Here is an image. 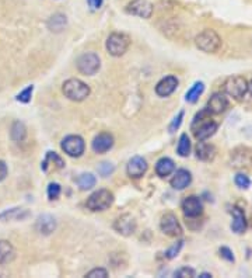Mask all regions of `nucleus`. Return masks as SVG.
Segmentation results:
<instances>
[{
  "label": "nucleus",
  "instance_id": "f257e3e1",
  "mask_svg": "<svg viewBox=\"0 0 252 278\" xmlns=\"http://www.w3.org/2000/svg\"><path fill=\"white\" fill-rule=\"evenodd\" d=\"M219 125L210 120V111L203 108L201 113H198L192 123V131L198 140H206L213 137L217 131Z\"/></svg>",
  "mask_w": 252,
  "mask_h": 278
},
{
  "label": "nucleus",
  "instance_id": "f03ea898",
  "mask_svg": "<svg viewBox=\"0 0 252 278\" xmlns=\"http://www.w3.org/2000/svg\"><path fill=\"white\" fill-rule=\"evenodd\" d=\"M63 94L72 101H83L90 96V87L80 79H69L63 83Z\"/></svg>",
  "mask_w": 252,
  "mask_h": 278
},
{
  "label": "nucleus",
  "instance_id": "7ed1b4c3",
  "mask_svg": "<svg viewBox=\"0 0 252 278\" xmlns=\"http://www.w3.org/2000/svg\"><path fill=\"white\" fill-rule=\"evenodd\" d=\"M114 203V194L109 190H98L96 193H93L91 196L87 198V208L97 212V211H105L108 209Z\"/></svg>",
  "mask_w": 252,
  "mask_h": 278
},
{
  "label": "nucleus",
  "instance_id": "20e7f679",
  "mask_svg": "<svg viewBox=\"0 0 252 278\" xmlns=\"http://www.w3.org/2000/svg\"><path fill=\"white\" fill-rule=\"evenodd\" d=\"M195 41L198 48L202 49L203 52H207V54H214L221 47V40H220L217 33L213 31V30H204V31H202V33L196 37Z\"/></svg>",
  "mask_w": 252,
  "mask_h": 278
},
{
  "label": "nucleus",
  "instance_id": "39448f33",
  "mask_svg": "<svg viewBox=\"0 0 252 278\" xmlns=\"http://www.w3.org/2000/svg\"><path fill=\"white\" fill-rule=\"evenodd\" d=\"M223 86H224V91L228 96L236 98V100L244 98L247 91H248V82L243 76H230Z\"/></svg>",
  "mask_w": 252,
  "mask_h": 278
},
{
  "label": "nucleus",
  "instance_id": "423d86ee",
  "mask_svg": "<svg viewBox=\"0 0 252 278\" xmlns=\"http://www.w3.org/2000/svg\"><path fill=\"white\" fill-rule=\"evenodd\" d=\"M129 37L125 34L114 33L111 34L106 40V51L112 57H122L123 54L129 48Z\"/></svg>",
  "mask_w": 252,
  "mask_h": 278
},
{
  "label": "nucleus",
  "instance_id": "0eeeda50",
  "mask_svg": "<svg viewBox=\"0 0 252 278\" xmlns=\"http://www.w3.org/2000/svg\"><path fill=\"white\" fill-rule=\"evenodd\" d=\"M101 66V62H100V58L96 54H83L82 57L77 59V69L79 72L83 74H87V76H91V74H96L98 72Z\"/></svg>",
  "mask_w": 252,
  "mask_h": 278
},
{
  "label": "nucleus",
  "instance_id": "6e6552de",
  "mask_svg": "<svg viewBox=\"0 0 252 278\" xmlns=\"http://www.w3.org/2000/svg\"><path fill=\"white\" fill-rule=\"evenodd\" d=\"M84 140L79 135H69L62 140V149L66 155L72 157H79L84 153Z\"/></svg>",
  "mask_w": 252,
  "mask_h": 278
},
{
  "label": "nucleus",
  "instance_id": "1a4fd4ad",
  "mask_svg": "<svg viewBox=\"0 0 252 278\" xmlns=\"http://www.w3.org/2000/svg\"><path fill=\"white\" fill-rule=\"evenodd\" d=\"M126 11L142 18H150L153 14V4L149 0H132L126 6Z\"/></svg>",
  "mask_w": 252,
  "mask_h": 278
},
{
  "label": "nucleus",
  "instance_id": "9d476101",
  "mask_svg": "<svg viewBox=\"0 0 252 278\" xmlns=\"http://www.w3.org/2000/svg\"><path fill=\"white\" fill-rule=\"evenodd\" d=\"M114 228L118 233H121L123 236H130V235H133L135 230H136V221H135V218H133L132 215L125 213V215L119 216V218L115 221Z\"/></svg>",
  "mask_w": 252,
  "mask_h": 278
},
{
  "label": "nucleus",
  "instance_id": "9b49d317",
  "mask_svg": "<svg viewBox=\"0 0 252 278\" xmlns=\"http://www.w3.org/2000/svg\"><path fill=\"white\" fill-rule=\"evenodd\" d=\"M182 211L187 218H196L203 211V205L201 198L196 196H189L182 203Z\"/></svg>",
  "mask_w": 252,
  "mask_h": 278
},
{
  "label": "nucleus",
  "instance_id": "f8f14e48",
  "mask_svg": "<svg viewBox=\"0 0 252 278\" xmlns=\"http://www.w3.org/2000/svg\"><path fill=\"white\" fill-rule=\"evenodd\" d=\"M160 226H161V230H163L164 233L168 235V236L177 237L182 235V228H181V225H179L177 216L172 215V213L164 215L163 219H161V223H160Z\"/></svg>",
  "mask_w": 252,
  "mask_h": 278
},
{
  "label": "nucleus",
  "instance_id": "ddd939ff",
  "mask_svg": "<svg viewBox=\"0 0 252 278\" xmlns=\"http://www.w3.org/2000/svg\"><path fill=\"white\" fill-rule=\"evenodd\" d=\"M126 172H128V176L132 179H139L147 172V162L140 156H135L129 160Z\"/></svg>",
  "mask_w": 252,
  "mask_h": 278
},
{
  "label": "nucleus",
  "instance_id": "4468645a",
  "mask_svg": "<svg viewBox=\"0 0 252 278\" xmlns=\"http://www.w3.org/2000/svg\"><path fill=\"white\" fill-rule=\"evenodd\" d=\"M177 87H178V79L175 76H167V77H164L163 80L157 83L155 93L160 97H168L170 94H172L174 91L177 90Z\"/></svg>",
  "mask_w": 252,
  "mask_h": 278
},
{
  "label": "nucleus",
  "instance_id": "2eb2a0df",
  "mask_svg": "<svg viewBox=\"0 0 252 278\" xmlns=\"http://www.w3.org/2000/svg\"><path fill=\"white\" fill-rule=\"evenodd\" d=\"M228 100L223 93H214L207 101V110L210 111V114H221L227 110Z\"/></svg>",
  "mask_w": 252,
  "mask_h": 278
},
{
  "label": "nucleus",
  "instance_id": "dca6fc26",
  "mask_svg": "<svg viewBox=\"0 0 252 278\" xmlns=\"http://www.w3.org/2000/svg\"><path fill=\"white\" fill-rule=\"evenodd\" d=\"M112 146H114V138H112V135H109L106 132L97 135L91 143V147L96 153H105Z\"/></svg>",
  "mask_w": 252,
  "mask_h": 278
},
{
  "label": "nucleus",
  "instance_id": "f3484780",
  "mask_svg": "<svg viewBox=\"0 0 252 278\" xmlns=\"http://www.w3.org/2000/svg\"><path fill=\"white\" fill-rule=\"evenodd\" d=\"M231 215H233V223H231V229L234 233H244L245 229H247V219H245L244 211L237 208V207H233L231 208Z\"/></svg>",
  "mask_w": 252,
  "mask_h": 278
},
{
  "label": "nucleus",
  "instance_id": "a211bd4d",
  "mask_svg": "<svg viewBox=\"0 0 252 278\" xmlns=\"http://www.w3.org/2000/svg\"><path fill=\"white\" fill-rule=\"evenodd\" d=\"M35 228H37V230H38L41 235H50L53 230L56 229V221H55V218L50 216V215H41V216H38V219H37Z\"/></svg>",
  "mask_w": 252,
  "mask_h": 278
},
{
  "label": "nucleus",
  "instance_id": "6ab92c4d",
  "mask_svg": "<svg viewBox=\"0 0 252 278\" xmlns=\"http://www.w3.org/2000/svg\"><path fill=\"white\" fill-rule=\"evenodd\" d=\"M192 181V176L191 173L185 170V169H179L175 173V176L171 179V187L174 190H184L187 188Z\"/></svg>",
  "mask_w": 252,
  "mask_h": 278
},
{
  "label": "nucleus",
  "instance_id": "aec40b11",
  "mask_svg": "<svg viewBox=\"0 0 252 278\" xmlns=\"http://www.w3.org/2000/svg\"><path fill=\"white\" fill-rule=\"evenodd\" d=\"M196 156H198V159H201L203 162L213 160L216 156V147L211 143H204L203 140H201L196 146Z\"/></svg>",
  "mask_w": 252,
  "mask_h": 278
},
{
  "label": "nucleus",
  "instance_id": "412c9836",
  "mask_svg": "<svg viewBox=\"0 0 252 278\" xmlns=\"http://www.w3.org/2000/svg\"><path fill=\"white\" fill-rule=\"evenodd\" d=\"M175 170V164L171 160L170 157H161L157 163H155V173L160 177H167L171 173Z\"/></svg>",
  "mask_w": 252,
  "mask_h": 278
},
{
  "label": "nucleus",
  "instance_id": "4be33fe9",
  "mask_svg": "<svg viewBox=\"0 0 252 278\" xmlns=\"http://www.w3.org/2000/svg\"><path fill=\"white\" fill-rule=\"evenodd\" d=\"M49 166H53V170H57V169H62V167L65 166V163H63V160L60 159V156H57L55 152H48L45 160L42 162V170H44V172H48Z\"/></svg>",
  "mask_w": 252,
  "mask_h": 278
},
{
  "label": "nucleus",
  "instance_id": "5701e85b",
  "mask_svg": "<svg viewBox=\"0 0 252 278\" xmlns=\"http://www.w3.org/2000/svg\"><path fill=\"white\" fill-rule=\"evenodd\" d=\"M30 215L28 211H25L23 208H13V209H8L4 212L0 213V221H13V219H24Z\"/></svg>",
  "mask_w": 252,
  "mask_h": 278
},
{
  "label": "nucleus",
  "instance_id": "b1692460",
  "mask_svg": "<svg viewBox=\"0 0 252 278\" xmlns=\"http://www.w3.org/2000/svg\"><path fill=\"white\" fill-rule=\"evenodd\" d=\"M16 256L14 247L6 240H0V263L11 262Z\"/></svg>",
  "mask_w": 252,
  "mask_h": 278
},
{
  "label": "nucleus",
  "instance_id": "393cba45",
  "mask_svg": "<svg viewBox=\"0 0 252 278\" xmlns=\"http://www.w3.org/2000/svg\"><path fill=\"white\" fill-rule=\"evenodd\" d=\"M204 91V84L203 82H196L189 90L187 91V96H185V100H187L188 103H196L198 101V98L202 96V93Z\"/></svg>",
  "mask_w": 252,
  "mask_h": 278
},
{
  "label": "nucleus",
  "instance_id": "a878e982",
  "mask_svg": "<svg viewBox=\"0 0 252 278\" xmlns=\"http://www.w3.org/2000/svg\"><path fill=\"white\" fill-rule=\"evenodd\" d=\"M27 137V128H25V125L23 123H20V121H16V123L13 124V127H11V139L14 140V142H23Z\"/></svg>",
  "mask_w": 252,
  "mask_h": 278
},
{
  "label": "nucleus",
  "instance_id": "bb28decb",
  "mask_svg": "<svg viewBox=\"0 0 252 278\" xmlns=\"http://www.w3.org/2000/svg\"><path fill=\"white\" fill-rule=\"evenodd\" d=\"M177 152L181 157H188L191 153V140L187 134H182L181 138H179L178 147H177Z\"/></svg>",
  "mask_w": 252,
  "mask_h": 278
},
{
  "label": "nucleus",
  "instance_id": "cd10ccee",
  "mask_svg": "<svg viewBox=\"0 0 252 278\" xmlns=\"http://www.w3.org/2000/svg\"><path fill=\"white\" fill-rule=\"evenodd\" d=\"M66 17L63 14H55L50 17V20L48 21V27L52 31H62L66 27Z\"/></svg>",
  "mask_w": 252,
  "mask_h": 278
},
{
  "label": "nucleus",
  "instance_id": "c85d7f7f",
  "mask_svg": "<svg viewBox=\"0 0 252 278\" xmlns=\"http://www.w3.org/2000/svg\"><path fill=\"white\" fill-rule=\"evenodd\" d=\"M96 176L91 173H83L82 176L77 179V184L82 190H90L96 186Z\"/></svg>",
  "mask_w": 252,
  "mask_h": 278
},
{
  "label": "nucleus",
  "instance_id": "c756f323",
  "mask_svg": "<svg viewBox=\"0 0 252 278\" xmlns=\"http://www.w3.org/2000/svg\"><path fill=\"white\" fill-rule=\"evenodd\" d=\"M182 246H184V240H179V242H177V243H174V245L171 246L170 249L165 252V257L167 259H174V257H177L178 256V253L181 252V249H182Z\"/></svg>",
  "mask_w": 252,
  "mask_h": 278
},
{
  "label": "nucleus",
  "instance_id": "7c9ffc66",
  "mask_svg": "<svg viewBox=\"0 0 252 278\" xmlns=\"http://www.w3.org/2000/svg\"><path fill=\"white\" fill-rule=\"evenodd\" d=\"M234 181H236L237 187L243 188V190H247V188H250V186H251L250 177L245 176V174H243V173H238V174L236 176V179H234Z\"/></svg>",
  "mask_w": 252,
  "mask_h": 278
},
{
  "label": "nucleus",
  "instance_id": "2f4dec72",
  "mask_svg": "<svg viewBox=\"0 0 252 278\" xmlns=\"http://www.w3.org/2000/svg\"><path fill=\"white\" fill-rule=\"evenodd\" d=\"M114 166L111 163H108V162H104V163H101L98 166V173H100L102 177H108L109 174L114 173Z\"/></svg>",
  "mask_w": 252,
  "mask_h": 278
},
{
  "label": "nucleus",
  "instance_id": "473e14b6",
  "mask_svg": "<svg viewBox=\"0 0 252 278\" xmlns=\"http://www.w3.org/2000/svg\"><path fill=\"white\" fill-rule=\"evenodd\" d=\"M60 196V186L57 183H50L48 187L49 200H57Z\"/></svg>",
  "mask_w": 252,
  "mask_h": 278
},
{
  "label": "nucleus",
  "instance_id": "72a5a7b5",
  "mask_svg": "<svg viewBox=\"0 0 252 278\" xmlns=\"http://www.w3.org/2000/svg\"><path fill=\"white\" fill-rule=\"evenodd\" d=\"M34 91V86H28L25 90H23L18 96H17V100L21 101V103H28L31 100V96H33Z\"/></svg>",
  "mask_w": 252,
  "mask_h": 278
},
{
  "label": "nucleus",
  "instance_id": "f704fd0d",
  "mask_svg": "<svg viewBox=\"0 0 252 278\" xmlns=\"http://www.w3.org/2000/svg\"><path fill=\"white\" fill-rule=\"evenodd\" d=\"M175 277L179 278H192L195 277V270L194 269H189V267H182L178 271H175Z\"/></svg>",
  "mask_w": 252,
  "mask_h": 278
},
{
  "label": "nucleus",
  "instance_id": "c9c22d12",
  "mask_svg": "<svg viewBox=\"0 0 252 278\" xmlns=\"http://www.w3.org/2000/svg\"><path fill=\"white\" fill-rule=\"evenodd\" d=\"M182 118H184V111H179L178 115H177V117L172 120V123H171L170 132H174L178 130L179 125H181V123H182Z\"/></svg>",
  "mask_w": 252,
  "mask_h": 278
},
{
  "label": "nucleus",
  "instance_id": "e433bc0d",
  "mask_svg": "<svg viewBox=\"0 0 252 278\" xmlns=\"http://www.w3.org/2000/svg\"><path fill=\"white\" fill-rule=\"evenodd\" d=\"M87 277H90V278H96V277L105 278V277H108V273H106V270H104V269H94V270H91L89 274H87Z\"/></svg>",
  "mask_w": 252,
  "mask_h": 278
},
{
  "label": "nucleus",
  "instance_id": "4c0bfd02",
  "mask_svg": "<svg viewBox=\"0 0 252 278\" xmlns=\"http://www.w3.org/2000/svg\"><path fill=\"white\" fill-rule=\"evenodd\" d=\"M220 256L223 259H226L227 262H234V256H233V252L228 249V247H221L220 249Z\"/></svg>",
  "mask_w": 252,
  "mask_h": 278
},
{
  "label": "nucleus",
  "instance_id": "58836bf2",
  "mask_svg": "<svg viewBox=\"0 0 252 278\" xmlns=\"http://www.w3.org/2000/svg\"><path fill=\"white\" fill-rule=\"evenodd\" d=\"M7 173H8L7 164L4 163L3 160H0V181H3L6 177H7Z\"/></svg>",
  "mask_w": 252,
  "mask_h": 278
},
{
  "label": "nucleus",
  "instance_id": "ea45409f",
  "mask_svg": "<svg viewBox=\"0 0 252 278\" xmlns=\"http://www.w3.org/2000/svg\"><path fill=\"white\" fill-rule=\"evenodd\" d=\"M248 91H250V94L252 96V80H251V83L248 84Z\"/></svg>",
  "mask_w": 252,
  "mask_h": 278
},
{
  "label": "nucleus",
  "instance_id": "a19ab883",
  "mask_svg": "<svg viewBox=\"0 0 252 278\" xmlns=\"http://www.w3.org/2000/svg\"><path fill=\"white\" fill-rule=\"evenodd\" d=\"M202 278H207V277H211V274H207V273H203L202 276H201Z\"/></svg>",
  "mask_w": 252,
  "mask_h": 278
},
{
  "label": "nucleus",
  "instance_id": "79ce46f5",
  "mask_svg": "<svg viewBox=\"0 0 252 278\" xmlns=\"http://www.w3.org/2000/svg\"><path fill=\"white\" fill-rule=\"evenodd\" d=\"M87 3H89L90 7H91V3H93V0H87Z\"/></svg>",
  "mask_w": 252,
  "mask_h": 278
}]
</instances>
